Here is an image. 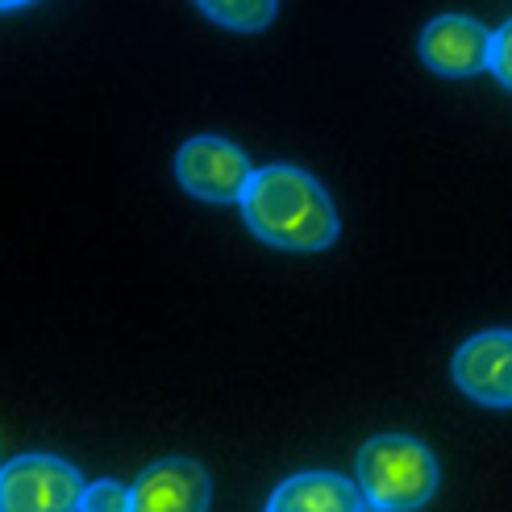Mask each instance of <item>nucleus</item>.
<instances>
[{
    "instance_id": "nucleus-1",
    "label": "nucleus",
    "mask_w": 512,
    "mask_h": 512,
    "mask_svg": "<svg viewBox=\"0 0 512 512\" xmlns=\"http://www.w3.org/2000/svg\"><path fill=\"white\" fill-rule=\"evenodd\" d=\"M238 209L254 238L288 254H321L342 229L325 184L292 163L254 167Z\"/></svg>"
},
{
    "instance_id": "nucleus-2",
    "label": "nucleus",
    "mask_w": 512,
    "mask_h": 512,
    "mask_svg": "<svg viewBox=\"0 0 512 512\" xmlns=\"http://www.w3.org/2000/svg\"><path fill=\"white\" fill-rule=\"evenodd\" d=\"M354 479L367 508L408 512L433 500L442 471L425 442L408 438V433H379L354 454Z\"/></svg>"
},
{
    "instance_id": "nucleus-3",
    "label": "nucleus",
    "mask_w": 512,
    "mask_h": 512,
    "mask_svg": "<svg viewBox=\"0 0 512 512\" xmlns=\"http://www.w3.org/2000/svg\"><path fill=\"white\" fill-rule=\"evenodd\" d=\"M84 488V475L67 458L34 450L0 467V512H75Z\"/></svg>"
},
{
    "instance_id": "nucleus-4",
    "label": "nucleus",
    "mask_w": 512,
    "mask_h": 512,
    "mask_svg": "<svg viewBox=\"0 0 512 512\" xmlns=\"http://www.w3.org/2000/svg\"><path fill=\"white\" fill-rule=\"evenodd\" d=\"M254 175V163L242 146L217 134H196L175 150V179L188 196L204 204H238Z\"/></svg>"
},
{
    "instance_id": "nucleus-5",
    "label": "nucleus",
    "mask_w": 512,
    "mask_h": 512,
    "mask_svg": "<svg viewBox=\"0 0 512 512\" xmlns=\"http://www.w3.org/2000/svg\"><path fill=\"white\" fill-rule=\"evenodd\" d=\"M454 388L483 408H512V329H483L454 350Z\"/></svg>"
},
{
    "instance_id": "nucleus-6",
    "label": "nucleus",
    "mask_w": 512,
    "mask_h": 512,
    "mask_svg": "<svg viewBox=\"0 0 512 512\" xmlns=\"http://www.w3.org/2000/svg\"><path fill=\"white\" fill-rule=\"evenodd\" d=\"M417 55L429 71L446 75V80H467V75L488 71L492 55V30L475 17L463 13H442L433 17L421 38H417Z\"/></svg>"
},
{
    "instance_id": "nucleus-7",
    "label": "nucleus",
    "mask_w": 512,
    "mask_h": 512,
    "mask_svg": "<svg viewBox=\"0 0 512 512\" xmlns=\"http://www.w3.org/2000/svg\"><path fill=\"white\" fill-rule=\"evenodd\" d=\"M209 504H213V479L188 454L159 458L130 483L134 512H204Z\"/></svg>"
},
{
    "instance_id": "nucleus-8",
    "label": "nucleus",
    "mask_w": 512,
    "mask_h": 512,
    "mask_svg": "<svg viewBox=\"0 0 512 512\" xmlns=\"http://www.w3.org/2000/svg\"><path fill=\"white\" fill-rule=\"evenodd\" d=\"M271 512H358L367 508L358 479L334 475V471H300L284 479L267 500Z\"/></svg>"
},
{
    "instance_id": "nucleus-9",
    "label": "nucleus",
    "mask_w": 512,
    "mask_h": 512,
    "mask_svg": "<svg viewBox=\"0 0 512 512\" xmlns=\"http://www.w3.org/2000/svg\"><path fill=\"white\" fill-rule=\"evenodd\" d=\"M196 9L221 30L263 34L279 13V0H196Z\"/></svg>"
},
{
    "instance_id": "nucleus-10",
    "label": "nucleus",
    "mask_w": 512,
    "mask_h": 512,
    "mask_svg": "<svg viewBox=\"0 0 512 512\" xmlns=\"http://www.w3.org/2000/svg\"><path fill=\"white\" fill-rule=\"evenodd\" d=\"M84 512H125L130 508V483L117 479H96L84 488Z\"/></svg>"
},
{
    "instance_id": "nucleus-11",
    "label": "nucleus",
    "mask_w": 512,
    "mask_h": 512,
    "mask_svg": "<svg viewBox=\"0 0 512 512\" xmlns=\"http://www.w3.org/2000/svg\"><path fill=\"white\" fill-rule=\"evenodd\" d=\"M488 71L500 80V88L512 92V17L492 30V55H488Z\"/></svg>"
},
{
    "instance_id": "nucleus-12",
    "label": "nucleus",
    "mask_w": 512,
    "mask_h": 512,
    "mask_svg": "<svg viewBox=\"0 0 512 512\" xmlns=\"http://www.w3.org/2000/svg\"><path fill=\"white\" fill-rule=\"evenodd\" d=\"M25 5H34V0H0V13H13V9H25Z\"/></svg>"
}]
</instances>
